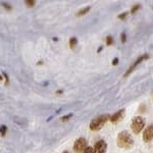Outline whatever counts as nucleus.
I'll list each match as a JSON object with an SVG mask.
<instances>
[{"label":"nucleus","instance_id":"f257e3e1","mask_svg":"<svg viewBox=\"0 0 153 153\" xmlns=\"http://www.w3.org/2000/svg\"><path fill=\"white\" fill-rule=\"evenodd\" d=\"M117 146L120 148L129 149V148H131L134 145V140H133L132 136L130 135L129 132L124 131V132L118 134L117 139Z\"/></svg>","mask_w":153,"mask_h":153},{"label":"nucleus","instance_id":"f03ea898","mask_svg":"<svg viewBox=\"0 0 153 153\" xmlns=\"http://www.w3.org/2000/svg\"><path fill=\"white\" fill-rule=\"evenodd\" d=\"M108 118H109V117H108L107 114H102V115H100V117L94 118V120L90 123V129L92 131L100 130L101 128L105 125V123L108 120Z\"/></svg>","mask_w":153,"mask_h":153},{"label":"nucleus","instance_id":"7ed1b4c3","mask_svg":"<svg viewBox=\"0 0 153 153\" xmlns=\"http://www.w3.org/2000/svg\"><path fill=\"white\" fill-rule=\"evenodd\" d=\"M145 127V118L142 117H136L132 122L131 128L135 134H139Z\"/></svg>","mask_w":153,"mask_h":153},{"label":"nucleus","instance_id":"20e7f679","mask_svg":"<svg viewBox=\"0 0 153 153\" xmlns=\"http://www.w3.org/2000/svg\"><path fill=\"white\" fill-rule=\"evenodd\" d=\"M86 148H87V141H86L85 138H79L75 142V145H74V150L79 153L85 151Z\"/></svg>","mask_w":153,"mask_h":153},{"label":"nucleus","instance_id":"39448f33","mask_svg":"<svg viewBox=\"0 0 153 153\" xmlns=\"http://www.w3.org/2000/svg\"><path fill=\"white\" fill-rule=\"evenodd\" d=\"M143 139L145 142H150L153 139V126H148L143 133Z\"/></svg>","mask_w":153,"mask_h":153},{"label":"nucleus","instance_id":"423d86ee","mask_svg":"<svg viewBox=\"0 0 153 153\" xmlns=\"http://www.w3.org/2000/svg\"><path fill=\"white\" fill-rule=\"evenodd\" d=\"M106 148H107V145H106L105 141L100 140V141H98L95 144L94 153H105L106 152Z\"/></svg>","mask_w":153,"mask_h":153},{"label":"nucleus","instance_id":"0eeeda50","mask_svg":"<svg viewBox=\"0 0 153 153\" xmlns=\"http://www.w3.org/2000/svg\"><path fill=\"white\" fill-rule=\"evenodd\" d=\"M125 111H126L125 109H120V110H118L117 112H115L114 114H112L111 117H109L110 122L113 123V124L120 122V120H123V117H124V115H125Z\"/></svg>","mask_w":153,"mask_h":153},{"label":"nucleus","instance_id":"6e6552de","mask_svg":"<svg viewBox=\"0 0 153 153\" xmlns=\"http://www.w3.org/2000/svg\"><path fill=\"white\" fill-rule=\"evenodd\" d=\"M146 58H148V55H147V54H145V55H143V56H140V57L138 58L137 60H136V62H134L132 65H131V68H129V71H128L127 73H126L125 76H128V75H130V74L132 73V71L134 70V68H136V66H137L138 65H139L140 62H142V61L144 60V59H146Z\"/></svg>","mask_w":153,"mask_h":153},{"label":"nucleus","instance_id":"1a4fd4ad","mask_svg":"<svg viewBox=\"0 0 153 153\" xmlns=\"http://www.w3.org/2000/svg\"><path fill=\"white\" fill-rule=\"evenodd\" d=\"M90 10V6H87V7H85V8H83V9H81L80 11L76 13V16H85L87 12Z\"/></svg>","mask_w":153,"mask_h":153},{"label":"nucleus","instance_id":"9d476101","mask_svg":"<svg viewBox=\"0 0 153 153\" xmlns=\"http://www.w3.org/2000/svg\"><path fill=\"white\" fill-rule=\"evenodd\" d=\"M76 43H78V40H76V38H75V37L71 38V40H70V46H71V48L75 47V46L76 45Z\"/></svg>","mask_w":153,"mask_h":153},{"label":"nucleus","instance_id":"9b49d317","mask_svg":"<svg viewBox=\"0 0 153 153\" xmlns=\"http://www.w3.org/2000/svg\"><path fill=\"white\" fill-rule=\"evenodd\" d=\"M6 130H7L6 126H1V127H0V134L2 136H4L6 134Z\"/></svg>","mask_w":153,"mask_h":153},{"label":"nucleus","instance_id":"f8f14e48","mask_svg":"<svg viewBox=\"0 0 153 153\" xmlns=\"http://www.w3.org/2000/svg\"><path fill=\"white\" fill-rule=\"evenodd\" d=\"M112 43H113V38L111 36H108L107 38H106V44H107V45H111Z\"/></svg>","mask_w":153,"mask_h":153},{"label":"nucleus","instance_id":"ddd939ff","mask_svg":"<svg viewBox=\"0 0 153 153\" xmlns=\"http://www.w3.org/2000/svg\"><path fill=\"white\" fill-rule=\"evenodd\" d=\"M26 4H27L28 6L32 7V6L35 5V1H33V0H27V1H26Z\"/></svg>","mask_w":153,"mask_h":153},{"label":"nucleus","instance_id":"4468645a","mask_svg":"<svg viewBox=\"0 0 153 153\" xmlns=\"http://www.w3.org/2000/svg\"><path fill=\"white\" fill-rule=\"evenodd\" d=\"M71 115H73V114H68V115H65V117H62L60 118L61 122H65V120H70V118L71 117Z\"/></svg>","mask_w":153,"mask_h":153},{"label":"nucleus","instance_id":"2eb2a0df","mask_svg":"<svg viewBox=\"0 0 153 153\" xmlns=\"http://www.w3.org/2000/svg\"><path fill=\"white\" fill-rule=\"evenodd\" d=\"M84 153H94V150H93L92 147H87L85 151H84Z\"/></svg>","mask_w":153,"mask_h":153},{"label":"nucleus","instance_id":"dca6fc26","mask_svg":"<svg viewBox=\"0 0 153 153\" xmlns=\"http://www.w3.org/2000/svg\"><path fill=\"white\" fill-rule=\"evenodd\" d=\"M140 7H141V6H140V5H135V6H134V7H133V8H132V11H131V12H132V13H134V12H136V11H137L138 9H140Z\"/></svg>","mask_w":153,"mask_h":153},{"label":"nucleus","instance_id":"f3484780","mask_svg":"<svg viewBox=\"0 0 153 153\" xmlns=\"http://www.w3.org/2000/svg\"><path fill=\"white\" fill-rule=\"evenodd\" d=\"M2 5H3L4 7H5V9H7V10H10V9H11L10 5H8V4L5 3V2H2Z\"/></svg>","mask_w":153,"mask_h":153},{"label":"nucleus","instance_id":"a211bd4d","mask_svg":"<svg viewBox=\"0 0 153 153\" xmlns=\"http://www.w3.org/2000/svg\"><path fill=\"white\" fill-rule=\"evenodd\" d=\"M127 14H128V12H124V13H122V14H120V16H118V19H126V16H127Z\"/></svg>","mask_w":153,"mask_h":153},{"label":"nucleus","instance_id":"6ab92c4d","mask_svg":"<svg viewBox=\"0 0 153 153\" xmlns=\"http://www.w3.org/2000/svg\"><path fill=\"white\" fill-rule=\"evenodd\" d=\"M126 39H127L126 33H122V42H123V43H125V42H126Z\"/></svg>","mask_w":153,"mask_h":153},{"label":"nucleus","instance_id":"aec40b11","mask_svg":"<svg viewBox=\"0 0 153 153\" xmlns=\"http://www.w3.org/2000/svg\"><path fill=\"white\" fill-rule=\"evenodd\" d=\"M117 63H118V58H114L112 61V65H117Z\"/></svg>","mask_w":153,"mask_h":153},{"label":"nucleus","instance_id":"412c9836","mask_svg":"<svg viewBox=\"0 0 153 153\" xmlns=\"http://www.w3.org/2000/svg\"><path fill=\"white\" fill-rule=\"evenodd\" d=\"M0 81H2V76H1V75H0Z\"/></svg>","mask_w":153,"mask_h":153},{"label":"nucleus","instance_id":"4be33fe9","mask_svg":"<svg viewBox=\"0 0 153 153\" xmlns=\"http://www.w3.org/2000/svg\"><path fill=\"white\" fill-rule=\"evenodd\" d=\"M65 153H68V152H65Z\"/></svg>","mask_w":153,"mask_h":153}]
</instances>
